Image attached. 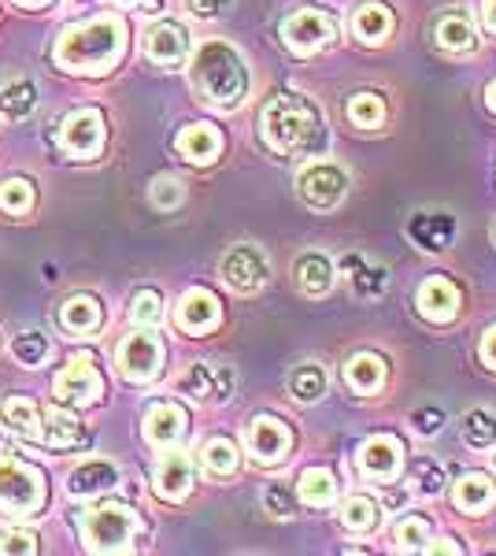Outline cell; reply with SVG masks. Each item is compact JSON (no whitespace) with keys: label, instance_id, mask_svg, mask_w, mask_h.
Here are the masks:
<instances>
[{"label":"cell","instance_id":"1","mask_svg":"<svg viewBox=\"0 0 496 556\" xmlns=\"http://www.w3.org/2000/svg\"><path fill=\"white\" fill-rule=\"evenodd\" d=\"M126 52V23L119 15H93L86 23H75L60 34L56 64L67 75H107Z\"/></svg>","mask_w":496,"mask_h":556},{"label":"cell","instance_id":"2","mask_svg":"<svg viewBox=\"0 0 496 556\" xmlns=\"http://www.w3.org/2000/svg\"><path fill=\"white\" fill-rule=\"evenodd\" d=\"M193 83L204 93V101L238 108L249 93V67L238 56V49L222 41H207L193 60Z\"/></svg>","mask_w":496,"mask_h":556},{"label":"cell","instance_id":"3","mask_svg":"<svg viewBox=\"0 0 496 556\" xmlns=\"http://www.w3.org/2000/svg\"><path fill=\"white\" fill-rule=\"evenodd\" d=\"M264 141L275 152H301V149H311L315 141L322 138V127H319V112L301 101V97H278L264 108Z\"/></svg>","mask_w":496,"mask_h":556},{"label":"cell","instance_id":"4","mask_svg":"<svg viewBox=\"0 0 496 556\" xmlns=\"http://www.w3.org/2000/svg\"><path fill=\"white\" fill-rule=\"evenodd\" d=\"M44 475L20 456H0V513L12 519H30L44 508Z\"/></svg>","mask_w":496,"mask_h":556},{"label":"cell","instance_id":"5","mask_svg":"<svg viewBox=\"0 0 496 556\" xmlns=\"http://www.w3.org/2000/svg\"><path fill=\"white\" fill-rule=\"evenodd\" d=\"M138 531H141L138 513H133L130 505H119V501L89 508V516L82 519L86 549H93V553H126Z\"/></svg>","mask_w":496,"mask_h":556},{"label":"cell","instance_id":"6","mask_svg":"<svg viewBox=\"0 0 496 556\" xmlns=\"http://www.w3.org/2000/svg\"><path fill=\"white\" fill-rule=\"evenodd\" d=\"M107 141V127H104V115L97 108H78L63 119L60 127V152L67 160H93L101 156Z\"/></svg>","mask_w":496,"mask_h":556},{"label":"cell","instance_id":"7","mask_svg":"<svg viewBox=\"0 0 496 556\" xmlns=\"http://www.w3.org/2000/svg\"><path fill=\"white\" fill-rule=\"evenodd\" d=\"M115 361H119L123 379L152 382L160 371H164V342H160L156 334H149V327H145V330H138V334H126L123 338Z\"/></svg>","mask_w":496,"mask_h":556},{"label":"cell","instance_id":"8","mask_svg":"<svg viewBox=\"0 0 496 556\" xmlns=\"http://www.w3.org/2000/svg\"><path fill=\"white\" fill-rule=\"evenodd\" d=\"M52 390H56V401L60 405H75V408H89L101 401L104 393V379L101 371L93 367V356H75L63 371L56 375V382H52Z\"/></svg>","mask_w":496,"mask_h":556},{"label":"cell","instance_id":"9","mask_svg":"<svg viewBox=\"0 0 496 556\" xmlns=\"http://www.w3.org/2000/svg\"><path fill=\"white\" fill-rule=\"evenodd\" d=\"M296 193H301V201L311 204V208L330 212L345 201L348 175L341 172L338 164H311V167H304L301 178H296Z\"/></svg>","mask_w":496,"mask_h":556},{"label":"cell","instance_id":"10","mask_svg":"<svg viewBox=\"0 0 496 556\" xmlns=\"http://www.w3.org/2000/svg\"><path fill=\"white\" fill-rule=\"evenodd\" d=\"M333 34H338V23H333L327 12H319V8L293 12L282 26V38L296 56H311V52H319L322 45L333 41Z\"/></svg>","mask_w":496,"mask_h":556},{"label":"cell","instance_id":"11","mask_svg":"<svg viewBox=\"0 0 496 556\" xmlns=\"http://www.w3.org/2000/svg\"><path fill=\"white\" fill-rule=\"evenodd\" d=\"M222 278H227L230 290L238 293H256L267 282V260L256 245H233L222 256Z\"/></svg>","mask_w":496,"mask_h":556},{"label":"cell","instance_id":"12","mask_svg":"<svg viewBox=\"0 0 496 556\" xmlns=\"http://www.w3.org/2000/svg\"><path fill=\"white\" fill-rule=\"evenodd\" d=\"M290 445H293V434L282 419L275 416H256L249 427V450L256 456L259 464H278L290 456Z\"/></svg>","mask_w":496,"mask_h":556},{"label":"cell","instance_id":"13","mask_svg":"<svg viewBox=\"0 0 496 556\" xmlns=\"http://www.w3.org/2000/svg\"><path fill=\"white\" fill-rule=\"evenodd\" d=\"M400 464H404V445H400V438L378 434V438H367V442L359 445V471H364L367 479L390 482V479H396Z\"/></svg>","mask_w":496,"mask_h":556},{"label":"cell","instance_id":"14","mask_svg":"<svg viewBox=\"0 0 496 556\" xmlns=\"http://www.w3.org/2000/svg\"><path fill=\"white\" fill-rule=\"evenodd\" d=\"M175 319L186 334H204V330H212L215 323L222 319L219 298H215L212 290H204V286H193V290H186L182 301H178Z\"/></svg>","mask_w":496,"mask_h":556},{"label":"cell","instance_id":"15","mask_svg":"<svg viewBox=\"0 0 496 556\" xmlns=\"http://www.w3.org/2000/svg\"><path fill=\"white\" fill-rule=\"evenodd\" d=\"M182 390L196 401H230L233 371L227 364H193L182 375Z\"/></svg>","mask_w":496,"mask_h":556},{"label":"cell","instance_id":"16","mask_svg":"<svg viewBox=\"0 0 496 556\" xmlns=\"http://www.w3.org/2000/svg\"><path fill=\"white\" fill-rule=\"evenodd\" d=\"M189 52V34L178 23H156L145 30V56L160 67L182 64Z\"/></svg>","mask_w":496,"mask_h":556},{"label":"cell","instance_id":"17","mask_svg":"<svg viewBox=\"0 0 496 556\" xmlns=\"http://www.w3.org/2000/svg\"><path fill=\"white\" fill-rule=\"evenodd\" d=\"M186 434V408L170 405V401H160L145 412V442L156 445V450H170L178 445Z\"/></svg>","mask_w":496,"mask_h":556},{"label":"cell","instance_id":"18","mask_svg":"<svg viewBox=\"0 0 496 556\" xmlns=\"http://www.w3.org/2000/svg\"><path fill=\"white\" fill-rule=\"evenodd\" d=\"M178 152L196 167L215 164L222 152V134L215 130L212 123H189V127L178 134Z\"/></svg>","mask_w":496,"mask_h":556},{"label":"cell","instance_id":"19","mask_svg":"<svg viewBox=\"0 0 496 556\" xmlns=\"http://www.w3.org/2000/svg\"><path fill=\"white\" fill-rule=\"evenodd\" d=\"M419 312L434 323H448L456 319L459 312V290L448 278H427L419 286Z\"/></svg>","mask_w":496,"mask_h":556},{"label":"cell","instance_id":"20","mask_svg":"<svg viewBox=\"0 0 496 556\" xmlns=\"http://www.w3.org/2000/svg\"><path fill=\"white\" fill-rule=\"evenodd\" d=\"M119 482V468L107 460H86L71 471L67 479V493L71 497H97V493H107Z\"/></svg>","mask_w":496,"mask_h":556},{"label":"cell","instance_id":"21","mask_svg":"<svg viewBox=\"0 0 496 556\" xmlns=\"http://www.w3.org/2000/svg\"><path fill=\"white\" fill-rule=\"evenodd\" d=\"M193 490V464L186 453H167L156 468V493L164 501H182Z\"/></svg>","mask_w":496,"mask_h":556},{"label":"cell","instance_id":"22","mask_svg":"<svg viewBox=\"0 0 496 556\" xmlns=\"http://www.w3.org/2000/svg\"><path fill=\"white\" fill-rule=\"evenodd\" d=\"M104 312L101 304H97V298H86V293H78V298H71L67 304L60 308V323L67 334L82 338V334H93L97 327H101Z\"/></svg>","mask_w":496,"mask_h":556},{"label":"cell","instance_id":"23","mask_svg":"<svg viewBox=\"0 0 496 556\" xmlns=\"http://www.w3.org/2000/svg\"><path fill=\"white\" fill-rule=\"evenodd\" d=\"M411 238L419 241L422 249H430V253H437V249H445L448 241L456 238V223H453V215H445V212H434V215H427V212H419L411 219Z\"/></svg>","mask_w":496,"mask_h":556},{"label":"cell","instance_id":"24","mask_svg":"<svg viewBox=\"0 0 496 556\" xmlns=\"http://www.w3.org/2000/svg\"><path fill=\"white\" fill-rule=\"evenodd\" d=\"M352 30H356V38L364 45L385 41V34L393 30V12L385 4H378V0H371V4H359L356 15H352Z\"/></svg>","mask_w":496,"mask_h":556},{"label":"cell","instance_id":"25","mask_svg":"<svg viewBox=\"0 0 496 556\" xmlns=\"http://www.w3.org/2000/svg\"><path fill=\"white\" fill-rule=\"evenodd\" d=\"M82 438H86V430H82V424H78L75 416H71V412L52 408L49 416H44L41 442L49 445V450H75Z\"/></svg>","mask_w":496,"mask_h":556},{"label":"cell","instance_id":"26","mask_svg":"<svg viewBox=\"0 0 496 556\" xmlns=\"http://www.w3.org/2000/svg\"><path fill=\"white\" fill-rule=\"evenodd\" d=\"M341 271L348 275L352 290L359 293V298H378V293L390 286V275H385L382 264H367L364 256H348L345 264H341Z\"/></svg>","mask_w":496,"mask_h":556},{"label":"cell","instance_id":"27","mask_svg":"<svg viewBox=\"0 0 496 556\" xmlns=\"http://www.w3.org/2000/svg\"><path fill=\"white\" fill-rule=\"evenodd\" d=\"M293 275H296V286H301L308 298H322V293L333 286V267H330V260L327 256H319V253H308V256H301L296 260V267H293Z\"/></svg>","mask_w":496,"mask_h":556},{"label":"cell","instance_id":"28","mask_svg":"<svg viewBox=\"0 0 496 556\" xmlns=\"http://www.w3.org/2000/svg\"><path fill=\"white\" fill-rule=\"evenodd\" d=\"M493 482L485 475H463L456 482V508L467 516H482L485 508H493Z\"/></svg>","mask_w":496,"mask_h":556},{"label":"cell","instance_id":"29","mask_svg":"<svg viewBox=\"0 0 496 556\" xmlns=\"http://www.w3.org/2000/svg\"><path fill=\"white\" fill-rule=\"evenodd\" d=\"M4 419H8V427L20 430L23 438H34V442H41L44 419H41V408L34 405L30 397H8L4 401Z\"/></svg>","mask_w":496,"mask_h":556},{"label":"cell","instance_id":"30","mask_svg":"<svg viewBox=\"0 0 496 556\" xmlns=\"http://www.w3.org/2000/svg\"><path fill=\"white\" fill-rule=\"evenodd\" d=\"M345 375H348V386L356 393H374L378 386L385 382V364H382V356H374V353H359L348 361Z\"/></svg>","mask_w":496,"mask_h":556},{"label":"cell","instance_id":"31","mask_svg":"<svg viewBox=\"0 0 496 556\" xmlns=\"http://www.w3.org/2000/svg\"><path fill=\"white\" fill-rule=\"evenodd\" d=\"M459 430H463V442L471 445V450L485 453L496 445V416L485 408H474L463 416V424H459Z\"/></svg>","mask_w":496,"mask_h":556},{"label":"cell","instance_id":"32","mask_svg":"<svg viewBox=\"0 0 496 556\" xmlns=\"http://www.w3.org/2000/svg\"><path fill=\"white\" fill-rule=\"evenodd\" d=\"M338 497V479L327 471V468H308L301 475V501L304 505H330V501Z\"/></svg>","mask_w":496,"mask_h":556},{"label":"cell","instance_id":"33","mask_svg":"<svg viewBox=\"0 0 496 556\" xmlns=\"http://www.w3.org/2000/svg\"><path fill=\"white\" fill-rule=\"evenodd\" d=\"M38 108V89L30 83H12L0 89V115L4 119H26Z\"/></svg>","mask_w":496,"mask_h":556},{"label":"cell","instance_id":"34","mask_svg":"<svg viewBox=\"0 0 496 556\" xmlns=\"http://www.w3.org/2000/svg\"><path fill=\"white\" fill-rule=\"evenodd\" d=\"M201 460L212 475H233L238 471V445L230 438H212V442H204Z\"/></svg>","mask_w":496,"mask_h":556},{"label":"cell","instance_id":"35","mask_svg":"<svg viewBox=\"0 0 496 556\" xmlns=\"http://www.w3.org/2000/svg\"><path fill=\"white\" fill-rule=\"evenodd\" d=\"M290 390L296 401H308L311 405V401H319L322 393H327V375H322L319 364H301L290 379Z\"/></svg>","mask_w":496,"mask_h":556},{"label":"cell","instance_id":"36","mask_svg":"<svg viewBox=\"0 0 496 556\" xmlns=\"http://www.w3.org/2000/svg\"><path fill=\"white\" fill-rule=\"evenodd\" d=\"M348 119L356 123V127H364V130L382 127V119H385L382 97H378V93H356L348 101Z\"/></svg>","mask_w":496,"mask_h":556},{"label":"cell","instance_id":"37","mask_svg":"<svg viewBox=\"0 0 496 556\" xmlns=\"http://www.w3.org/2000/svg\"><path fill=\"white\" fill-rule=\"evenodd\" d=\"M437 41H441V49H448V52H467V49H474V30L463 15H448V20H441L437 26Z\"/></svg>","mask_w":496,"mask_h":556},{"label":"cell","instance_id":"38","mask_svg":"<svg viewBox=\"0 0 496 556\" xmlns=\"http://www.w3.org/2000/svg\"><path fill=\"white\" fill-rule=\"evenodd\" d=\"M393 538H396V549H404V553H427L430 527H427V519L408 516V519H400V523H396Z\"/></svg>","mask_w":496,"mask_h":556},{"label":"cell","instance_id":"39","mask_svg":"<svg viewBox=\"0 0 496 556\" xmlns=\"http://www.w3.org/2000/svg\"><path fill=\"white\" fill-rule=\"evenodd\" d=\"M0 208L8 215H26L34 208V186L26 178H8L0 182Z\"/></svg>","mask_w":496,"mask_h":556},{"label":"cell","instance_id":"40","mask_svg":"<svg viewBox=\"0 0 496 556\" xmlns=\"http://www.w3.org/2000/svg\"><path fill=\"white\" fill-rule=\"evenodd\" d=\"M341 523H345L348 531H371L378 523V505L371 497H352L345 501V508H341Z\"/></svg>","mask_w":496,"mask_h":556},{"label":"cell","instance_id":"41","mask_svg":"<svg viewBox=\"0 0 496 556\" xmlns=\"http://www.w3.org/2000/svg\"><path fill=\"white\" fill-rule=\"evenodd\" d=\"M44 353H49V342H44V334L38 330H26V334H15L12 342V356L20 361L23 367H38L44 361Z\"/></svg>","mask_w":496,"mask_h":556},{"label":"cell","instance_id":"42","mask_svg":"<svg viewBox=\"0 0 496 556\" xmlns=\"http://www.w3.org/2000/svg\"><path fill=\"white\" fill-rule=\"evenodd\" d=\"M182 197H186L182 182H178V178H170V175H160L156 182L149 186V201L156 204L160 212L178 208V204H182Z\"/></svg>","mask_w":496,"mask_h":556},{"label":"cell","instance_id":"43","mask_svg":"<svg viewBox=\"0 0 496 556\" xmlns=\"http://www.w3.org/2000/svg\"><path fill=\"white\" fill-rule=\"evenodd\" d=\"M130 319L138 323V327H156V323L164 319V304H160V293L141 290L138 298H133V304H130Z\"/></svg>","mask_w":496,"mask_h":556},{"label":"cell","instance_id":"44","mask_svg":"<svg viewBox=\"0 0 496 556\" xmlns=\"http://www.w3.org/2000/svg\"><path fill=\"white\" fill-rule=\"evenodd\" d=\"M441 482H445V475H441V468H437L434 460H419V464H415V486L427 493V497L441 493Z\"/></svg>","mask_w":496,"mask_h":556},{"label":"cell","instance_id":"45","mask_svg":"<svg viewBox=\"0 0 496 556\" xmlns=\"http://www.w3.org/2000/svg\"><path fill=\"white\" fill-rule=\"evenodd\" d=\"M0 553L30 556V553H38V538L30 531H8V534H0Z\"/></svg>","mask_w":496,"mask_h":556},{"label":"cell","instance_id":"46","mask_svg":"<svg viewBox=\"0 0 496 556\" xmlns=\"http://www.w3.org/2000/svg\"><path fill=\"white\" fill-rule=\"evenodd\" d=\"M264 501H267V513L270 516H293V497H290V490L285 486H270L267 493H264Z\"/></svg>","mask_w":496,"mask_h":556},{"label":"cell","instance_id":"47","mask_svg":"<svg viewBox=\"0 0 496 556\" xmlns=\"http://www.w3.org/2000/svg\"><path fill=\"white\" fill-rule=\"evenodd\" d=\"M186 8H189L193 15H201V20H212V15L227 12L230 0H186Z\"/></svg>","mask_w":496,"mask_h":556},{"label":"cell","instance_id":"48","mask_svg":"<svg viewBox=\"0 0 496 556\" xmlns=\"http://www.w3.org/2000/svg\"><path fill=\"white\" fill-rule=\"evenodd\" d=\"M415 430H419V434H437V430H441V412H434V408H430V412H415Z\"/></svg>","mask_w":496,"mask_h":556},{"label":"cell","instance_id":"49","mask_svg":"<svg viewBox=\"0 0 496 556\" xmlns=\"http://www.w3.org/2000/svg\"><path fill=\"white\" fill-rule=\"evenodd\" d=\"M482 361L496 367V327L485 330V338H482Z\"/></svg>","mask_w":496,"mask_h":556},{"label":"cell","instance_id":"50","mask_svg":"<svg viewBox=\"0 0 496 556\" xmlns=\"http://www.w3.org/2000/svg\"><path fill=\"white\" fill-rule=\"evenodd\" d=\"M427 553H459L456 542H441V545H427Z\"/></svg>","mask_w":496,"mask_h":556},{"label":"cell","instance_id":"51","mask_svg":"<svg viewBox=\"0 0 496 556\" xmlns=\"http://www.w3.org/2000/svg\"><path fill=\"white\" fill-rule=\"evenodd\" d=\"M485 23H489V30H496V0H485Z\"/></svg>","mask_w":496,"mask_h":556},{"label":"cell","instance_id":"52","mask_svg":"<svg viewBox=\"0 0 496 556\" xmlns=\"http://www.w3.org/2000/svg\"><path fill=\"white\" fill-rule=\"evenodd\" d=\"M15 4H20V8H44L49 0H15Z\"/></svg>","mask_w":496,"mask_h":556},{"label":"cell","instance_id":"53","mask_svg":"<svg viewBox=\"0 0 496 556\" xmlns=\"http://www.w3.org/2000/svg\"><path fill=\"white\" fill-rule=\"evenodd\" d=\"M485 101H489V108H493V112H496V83L489 86V93H485Z\"/></svg>","mask_w":496,"mask_h":556},{"label":"cell","instance_id":"54","mask_svg":"<svg viewBox=\"0 0 496 556\" xmlns=\"http://www.w3.org/2000/svg\"><path fill=\"white\" fill-rule=\"evenodd\" d=\"M119 4H138V0H119Z\"/></svg>","mask_w":496,"mask_h":556},{"label":"cell","instance_id":"55","mask_svg":"<svg viewBox=\"0 0 496 556\" xmlns=\"http://www.w3.org/2000/svg\"><path fill=\"white\" fill-rule=\"evenodd\" d=\"M493 238H496V227H493Z\"/></svg>","mask_w":496,"mask_h":556}]
</instances>
